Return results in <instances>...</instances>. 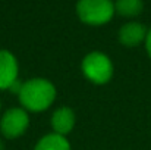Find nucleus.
<instances>
[{
    "label": "nucleus",
    "instance_id": "2",
    "mask_svg": "<svg viewBox=\"0 0 151 150\" xmlns=\"http://www.w3.org/2000/svg\"><path fill=\"white\" fill-rule=\"evenodd\" d=\"M81 69H82L84 77L97 86L107 84L111 80L113 71H114L110 57L101 51L88 53L81 63Z\"/></svg>",
    "mask_w": 151,
    "mask_h": 150
},
{
    "label": "nucleus",
    "instance_id": "9",
    "mask_svg": "<svg viewBox=\"0 0 151 150\" xmlns=\"http://www.w3.org/2000/svg\"><path fill=\"white\" fill-rule=\"evenodd\" d=\"M142 7H144L142 0H117L114 3V10L125 18L139 15L142 12Z\"/></svg>",
    "mask_w": 151,
    "mask_h": 150
},
{
    "label": "nucleus",
    "instance_id": "5",
    "mask_svg": "<svg viewBox=\"0 0 151 150\" xmlns=\"http://www.w3.org/2000/svg\"><path fill=\"white\" fill-rule=\"evenodd\" d=\"M19 65L13 53L0 50V90H10L18 83Z\"/></svg>",
    "mask_w": 151,
    "mask_h": 150
},
{
    "label": "nucleus",
    "instance_id": "3",
    "mask_svg": "<svg viewBox=\"0 0 151 150\" xmlns=\"http://www.w3.org/2000/svg\"><path fill=\"white\" fill-rule=\"evenodd\" d=\"M114 3L111 0H79L76 3V13L84 24L103 25L114 15Z\"/></svg>",
    "mask_w": 151,
    "mask_h": 150
},
{
    "label": "nucleus",
    "instance_id": "4",
    "mask_svg": "<svg viewBox=\"0 0 151 150\" xmlns=\"http://www.w3.org/2000/svg\"><path fill=\"white\" fill-rule=\"evenodd\" d=\"M29 125L28 112L24 107H10L7 109L0 119V131L6 138L21 137Z\"/></svg>",
    "mask_w": 151,
    "mask_h": 150
},
{
    "label": "nucleus",
    "instance_id": "7",
    "mask_svg": "<svg viewBox=\"0 0 151 150\" xmlns=\"http://www.w3.org/2000/svg\"><path fill=\"white\" fill-rule=\"evenodd\" d=\"M147 28L139 22L125 24L119 30V41L126 47H137L147 38Z\"/></svg>",
    "mask_w": 151,
    "mask_h": 150
},
{
    "label": "nucleus",
    "instance_id": "8",
    "mask_svg": "<svg viewBox=\"0 0 151 150\" xmlns=\"http://www.w3.org/2000/svg\"><path fill=\"white\" fill-rule=\"evenodd\" d=\"M34 150H70V143L65 136L50 133L37 141Z\"/></svg>",
    "mask_w": 151,
    "mask_h": 150
},
{
    "label": "nucleus",
    "instance_id": "1",
    "mask_svg": "<svg viewBox=\"0 0 151 150\" xmlns=\"http://www.w3.org/2000/svg\"><path fill=\"white\" fill-rule=\"evenodd\" d=\"M18 97L27 112H44L56 100V87L46 78H31L22 83Z\"/></svg>",
    "mask_w": 151,
    "mask_h": 150
},
{
    "label": "nucleus",
    "instance_id": "6",
    "mask_svg": "<svg viewBox=\"0 0 151 150\" xmlns=\"http://www.w3.org/2000/svg\"><path fill=\"white\" fill-rule=\"evenodd\" d=\"M50 122L53 133L66 137L75 127V112L70 107H68V106L57 107L53 112V115H51Z\"/></svg>",
    "mask_w": 151,
    "mask_h": 150
},
{
    "label": "nucleus",
    "instance_id": "10",
    "mask_svg": "<svg viewBox=\"0 0 151 150\" xmlns=\"http://www.w3.org/2000/svg\"><path fill=\"white\" fill-rule=\"evenodd\" d=\"M145 49H147V53L151 57V28L150 31L147 33V38H145Z\"/></svg>",
    "mask_w": 151,
    "mask_h": 150
}]
</instances>
